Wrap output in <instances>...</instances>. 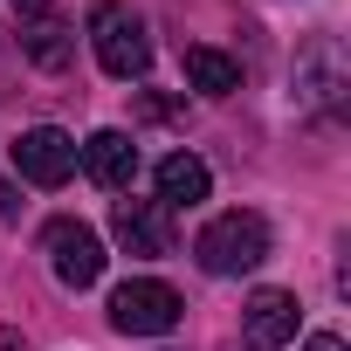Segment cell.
Instances as JSON below:
<instances>
[{
  "label": "cell",
  "instance_id": "9a60e30c",
  "mask_svg": "<svg viewBox=\"0 0 351 351\" xmlns=\"http://www.w3.org/2000/svg\"><path fill=\"white\" fill-rule=\"evenodd\" d=\"M0 351H28V344H21V330H0Z\"/></svg>",
  "mask_w": 351,
  "mask_h": 351
},
{
  "label": "cell",
  "instance_id": "5bb4252c",
  "mask_svg": "<svg viewBox=\"0 0 351 351\" xmlns=\"http://www.w3.org/2000/svg\"><path fill=\"white\" fill-rule=\"evenodd\" d=\"M303 351H344V337H330V330H317V337H310Z\"/></svg>",
  "mask_w": 351,
  "mask_h": 351
},
{
  "label": "cell",
  "instance_id": "8992f818",
  "mask_svg": "<svg viewBox=\"0 0 351 351\" xmlns=\"http://www.w3.org/2000/svg\"><path fill=\"white\" fill-rule=\"evenodd\" d=\"M110 234H117L124 255H145V262L172 255V221H165L158 200H117L110 207Z\"/></svg>",
  "mask_w": 351,
  "mask_h": 351
},
{
  "label": "cell",
  "instance_id": "9c48e42d",
  "mask_svg": "<svg viewBox=\"0 0 351 351\" xmlns=\"http://www.w3.org/2000/svg\"><path fill=\"white\" fill-rule=\"evenodd\" d=\"M207 186H214L207 158H193V152L158 158V207H200V200H207Z\"/></svg>",
  "mask_w": 351,
  "mask_h": 351
},
{
  "label": "cell",
  "instance_id": "6da1fadb",
  "mask_svg": "<svg viewBox=\"0 0 351 351\" xmlns=\"http://www.w3.org/2000/svg\"><path fill=\"white\" fill-rule=\"evenodd\" d=\"M193 255H200V269H207V276H241V269H262V262H269V221H262V214H248V207L214 214V221L200 228Z\"/></svg>",
  "mask_w": 351,
  "mask_h": 351
},
{
  "label": "cell",
  "instance_id": "8fae6325",
  "mask_svg": "<svg viewBox=\"0 0 351 351\" xmlns=\"http://www.w3.org/2000/svg\"><path fill=\"white\" fill-rule=\"evenodd\" d=\"M186 83L200 97H228V90H241V62L221 49H186Z\"/></svg>",
  "mask_w": 351,
  "mask_h": 351
},
{
  "label": "cell",
  "instance_id": "277c9868",
  "mask_svg": "<svg viewBox=\"0 0 351 351\" xmlns=\"http://www.w3.org/2000/svg\"><path fill=\"white\" fill-rule=\"evenodd\" d=\"M42 248H49V269H56L62 289H90V282L104 276V241H97V228H83V221H49V228H42Z\"/></svg>",
  "mask_w": 351,
  "mask_h": 351
},
{
  "label": "cell",
  "instance_id": "7c38bea8",
  "mask_svg": "<svg viewBox=\"0 0 351 351\" xmlns=\"http://www.w3.org/2000/svg\"><path fill=\"white\" fill-rule=\"evenodd\" d=\"M180 110H186L180 97H152V90L138 97V124H172V117H180Z\"/></svg>",
  "mask_w": 351,
  "mask_h": 351
},
{
  "label": "cell",
  "instance_id": "ba28073f",
  "mask_svg": "<svg viewBox=\"0 0 351 351\" xmlns=\"http://www.w3.org/2000/svg\"><path fill=\"white\" fill-rule=\"evenodd\" d=\"M76 158H83L90 180L110 186V193H124L131 172H138V145H131V131H90V138L76 145Z\"/></svg>",
  "mask_w": 351,
  "mask_h": 351
},
{
  "label": "cell",
  "instance_id": "3957f363",
  "mask_svg": "<svg viewBox=\"0 0 351 351\" xmlns=\"http://www.w3.org/2000/svg\"><path fill=\"white\" fill-rule=\"evenodd\" d=\"M180 310H186L180 289H165V282H152V276L110 289V324H117L124 337H165L172 324H180Z\"/></svg>",
  "mask_w": 351,
  "mask_h": 351
},
{
  "label": "cell",
  "instance_id": "7a4b0ae2",
  "mask_svg": "<svg viewBox=\"0 0 351 351\" xmlns=\"http://www.w3.org/2000/svg\"><path fill=\"white\" fill-rule=\"evenodd\" d=\"M90 49L104 62V76L131 83L152 69V42H145V21L131 8H117V0H104V8H90Z\"/></svg>",
  "mask_w": 351,
  "mask_h": 351
},
{
  "label": "cell",
  "instance_id": "30bf717a",
  "mask_svg": "<svg viewBox=\"0 0 351 351\" xmlns=\"http://www.w3.org/2000/svg\"><path fill=\"white\" fill-rule=\"evenodd\" d=\"M21 49H28V62L35 69H69L76 62V28H62V21H21Z\"/></svg>",
  "mask_w": 351,
  "mask_h": 351
},
{
  "label": "cell",
  "instance_id": "52a82bcc",
  "mask_svg": "<svg viewBox=\"0 0 351 351\" xmlns=\"http://www.w3.org/2000/svg\"><path fill=\"white\" fill-rule=\"evenodd\" d=\"M296 296L289 289H255L248 296V310H241V337L255 344V351H282L289 337H296Z\"/></svg>",
  "mask_w": 351,
  "mask_h": 351
},
{
  "label": "cell",
  "instance_id": "2e32d148",
  "mask_svg": "<svg viewBox=\"0 0 351 351\" xmlns=\"http://www.w3.org/2000/svg\"><path fill=\"white\" fill-rule=\"evenodd\" d=\"M0 214H14V186L8 180H0Z\"/></svg>",
  "mask_w": 351,
  "mask_h": 351
},
{
  "label": "cell",
  "instance_id": "4fadbf2b",
  "mask_svg": "<svg viewBox=\"0 0 351 351\" xmlns=\"http://www.w3.org/2000/svg\"><path fill=\"white\" fill-rule=\"evenodd\" d=\"M49 8H56V0H14V21H42Z\"/></svg>",
  "mask_w": 351,
  "mask_h": 351
},
{
  "label": "cell",
  "instance_id": "5b68a950",
  "mask_svg": "<svg viewBox=\"0 0 351 351\" xmlns=\"http://www.w3.org/2000/svg\"><path fill=\"white\" fill-rule=\"evenodd\" d=\"M14 165H21V180H35V186H62L76 172V138L56 131V124H35V131L14 138Z\"/></svg>",
  "mask_w": 351,
  "mask_h": 351
}]
</instances>
